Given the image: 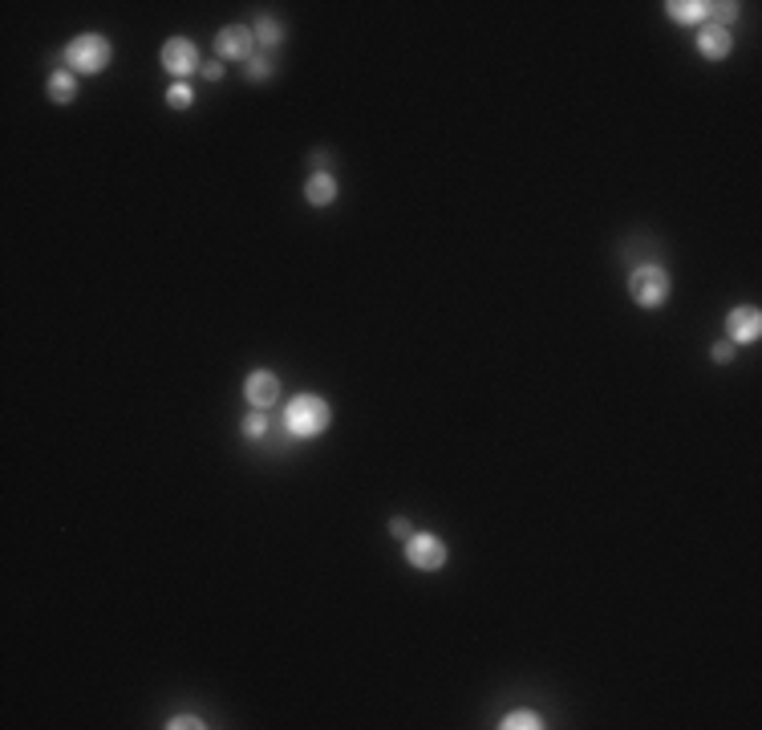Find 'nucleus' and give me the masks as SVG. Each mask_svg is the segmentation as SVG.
Returning a JSON list of instances; mask_svg holds the SVG:
<instances>
[{"instance_id": "1", "label": "nucleus", "mask_w": 762, "mask_h": 730, "mask_svg": "<svg viewBox=\"0 0 762 730\" xmlns=\"http://www.w3.org/2000/svg\"><path fill=\"white\" fill-rule=\"evenodd\" d=\"M329 423H333V410H329V402H324L321 394H296L292 402L284 406V431L300 442L321 439V434L329 431Z\"/></svg>"}, {"instance_id": "2", "label": "nucleus", "mask_w": 762, "mask_h": 730, "mask_svg": "<svg viewBox=\"0 0 762 730\" xmlns=\"http://www.w3.org/2000/svg\"><path fill=\"white\" fill-rule=\"evenodd\" d=\"M669 292H673V280H669V272L661 268V264H637V268L629 272V297H633V305L645 308V313H657V308L669 300Z\"/></svg>"}, {"instance_id": "3", "label": "nucleus", "mask_w": 762, "mask_h": 730, "mask_svg": "<svg viewBox=\"0 0 762 730\" xmlns=\"http://www.w3.org/2000/svg\"><path fill=\"white\" fill-rule=\"evenodd\" d=\"M114 61V45L102 37V33H77L74 41L66 45V69L74 74H102L105 66Z\"/></svg>"}, {"instance_id": "4", "label": "nucleus", "mask_w": 762, "mask_h": 730, "mask_svg": "<svg viewBox=\"0 0 762 730\" xmlns=\"http://www.w3.org/2000/svg\"><path fill=\"white\" fill-rule=\"evenodd\" d=\"M450 560V548L442 536H434V532H410V540H406V564L418 568V572H442Z\"/></svg>"}, {"instance_id": "5", "label": "nucleus", "mask_w": 762, "mask_h": 730, "mask_svg": "<svg viewBox=\"0 0 762 730\" xmlns=\"http://www.w3.org/2000/svg\"><path fill=\"white\" fill-rule=\"evenodd\" d=\"M159 66H162V74H171L175 82H187L190 74H199V49H195V41H187V37H167V45H162V53H159Z\"/></svg>"}, {"instance_id": "6", "label": "nucleus", "mask_w": 762, "mask_h": 730, "mask_svg": "<svg viewBox=\"0 0 762 730\" xmlns=\"http://www.w3.org/2000/svg\"><path fill=\"white\" fill-rule=\"evenodd\" d=\"M215 49H220V61H244L248 66L252 53H256V33L248 29V25H223L220 33H215Z\"/></svg>"}, {"instance_id": "7", "label": "nucleus", "mask_w": 762, "mask_h": 730, "mask_svg": "<svg viewBox=\"0 0 762 730\" xmlns=\"http://www.w3.org/2000/svg\"><path fill=\"white\" fill-rule=\"evenodd\" d=\"M762 337V313L754 305H738L726 313V341H730L734 349L738 346H754Z\"/></svg>"}, {"instance_id": "8", "label": "nucleus", "mask_w": 762, "mask_h": 730, "mask_svg": "<svg viewBox=\"0 0 762 730\" xmlns=\"http://www.w3.org/2000/svg\"><path fill=\"white\" fill-rule=\"evenodd\" d=\"M244 398H248L252 410L268 414L280 402V377L272 374V369H252V374L244 377Z\"/></svg>"}, {"instance_id": "9", "label": "nucleus", "mask_w": 762, "mask_h": 730, "mask_svg": "<svg viewBox=\"0 0 762 730\" xmlns=\"http://www.w3.org/2000/svg\"><path fill=\"white\" fill-rule=\"evenodd\" d=\"M694 49L702 53L705 61H726L734 49V29H722V25H714V20H705L702 29H697L694 37Z\"/></svg>"}, {"instance_id": "10", "label": "nucleus", "mask_w": 762, "mask_h": 730, "mask_svg": "<svg viewBox=\"0 0 762 730\" xmlns=\"http://www.w3.org/2000/svg\"><path fill=\"white\" fill-rule=\"evenodd\" d=\"M665 17L673 25H689V29H702L710 20V0H669L665 4Z\"/></svg>"}, {"instance_id": "11", "label": "nucleus", "mask_w": 762, "mask_h": 730, "mask_svg": "<svg viewBox=\"0 0 762 730\" xmlns=\"http://www.w3.org/2000/svg\"><path fill=\"white\" fill-rule=\"evenodd\" d=\"M305 203L308 207H329L337 203V179L329 171H313L305 182Z\"/></svg>"}, {"instance_id": "12", "label": "nucleus", "mask_w": 762, "mask_h": 730, "mask_svg": "<svg viewBox=\"0 0 762 730\" xmlns=\"http://www.w3.org/2000/svg\"><path fill=\"white\" fill-rule=\"evenodd\" d=\"M45 94L58 102V106H69L77 97V74L74 69H53L49 74V82H45Z\"/></svg>"}, {"instance_id": "13", "label": "nucleus", "mask_w": 762, "mask_h": 730, "mask_svg": "<svg viewBox=\"0 0 762 730\" xmlns=\"http://www.w3.org/2000/svg\"><path fill=\"white\" fill-rule=\"evenodd\" d=\"M252 33H256V45L264 49V53H276V49L284 45V29H280L276 17H260L256 25H252Z\"/></svg>"}, {"instance_id": "14", "label": "nucleus", "mask_w": 762, "mask_h": 730, "mask_svg": "<svg viewBox=\"0 0 762 730\" xmlns=\"http://www.w3.org/2000/svg\"><path fill=\"white\" fill-rule=\"evenodd\" d=\"M276 74V53H264V49H256L248 61V82H268V77Z\"/></svg>"}, {"instance_id": "15", "label": "nucleus", "mask_w": 762, "mask_h": 730, "mask_svg": "<svg viewBox=\"0 0 762 730\" xmlns=\"http://www.w3.org/2000/svg\"><path fill=\"white\" fill-rule=\"evenodd\" d=\"M499 730H543V718L535 711H507Z\"/></svg>"}, {"instance_id": "16", "label": "nucleus", "mask_w": 762, "mask_h": 730, "mask_svg": "<svg viewBox=\"0 0 762 730\" xmlns=\"http://www.w3.org/2000/svg\"><path fill=\"white\" fill-rule=\"evenodd\" d=\"M167 106L171 110L195 106V89H190V82H171V86H167Z\"/></svg>"}, {"instance_id": "17", "label": "nucleus", "mask_w": 762, "mask_h": 730, "mask_svg": "<svg viewBox=\"0 0 762 730\" xmlns=\"http://www.w3.org/2000/svg\"><path fill=\"white\" fill-rule=\"evenodd\" d=\"M239 431H244V439L248 442H264L268 439V418H264V410H252L244 423H239Z\"/></svg>"}, {"instance_id": "18", "label": "nucleus", "mask_w": 762, "mask_h": 730, "mask_svg": "<svg viewBox=\"0 0 762 730\" xmlns=\"http://www.w3.org/2000/svg\"><path fill=\"white\" fill-rule=\"evenodd\" d=\"M743 17V12H738V4H734V0H722V4H710V20H714V25H722V29H730L734 20Z\"/></svg>"}, {"instance_id": "19", "label": "nucleus", "mask_w": 762, "mask_h": 730, "mask_svg": "<svg viewBox=\"0 0 762 730\" xmlns=\"http://www.w3.org/2000/svg\"><path fill=\"white\" fill-rule=\"evenodd\" d=\"M207 722L199 718V714H175L171 722H167V730H203Z\"/></svg>"}, {"instance_id": "20", "label": "nucleus", "mask_w": 762, "mask_h": 730, "mask_svg": "<svg viewBox=\"0 0 762 730\" xmlns=\"http://www.w3.org/2000/svg\"><path fill=\"white\" fill-rule=\"evenodd\" d=\"M390 532L401 540V544H406V540H410V519H406V516H393V519H390Z\"/></svg>"}, {"instance_id": "21", "label": "nucleus", "mask_w": 762, "mask_h": 730, "mask_svg": "<svg viewBox=\"0 0 762 730\" xmlns=\"http://www.w3.org/2000/svg\"><path fill=\"white\" fill-rule=\"evenodd\" d=\"M710 357H714L718 365H726V361H730V357H734V346H730V341H718V346L710 349Z\"/></svg>"}, {"instance_id": "22", "label": "nucleus", "mask_w": 762, "mask_h": 730, "mask_svg": "<svg viewBox=\"0 0 762 730\" xmlns=\"http://www.w3.org/2000/svg\"><path fill=\"white\" fill-rule=\"evenodd\" d=\"M203 77H207V82H220V77H223V61H207V66H203Z\"/></svg>"}]
</instances>
